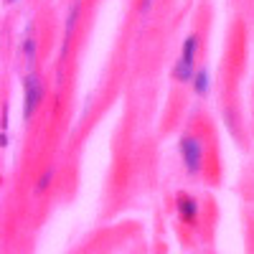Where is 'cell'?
<instances>
[{
  "mask_svg": "<svg viewBox=\"0 0 254 254\" xmlns=\"http://www.w3.org/2000/svg\"><path fill=\"white\" fill-rule=\"evenodd\" d=\"M193 51H196V38H188L186 41V49H183V56H181V64L176 69V76L178 79H188L190 76V69H193Z\"/></svg>",
  "mask_w": 254,
  "mask_h": 254,
  "instance_id": "obj_1",
  "label": "cell"
},
{
  "mask_svg": "<svg viewBox=\"0 0 254 254\" xmlns=\"http://www.w3.org/2000/svg\"><path fill=\"white\" fill-rule=\"evenodd\" d=\"M183 158H186V163H188V171H198V163H201V145H198V140H193V137H186L183 140Z\"/></svg>",
  "mask_w": 254,
  "mask_h": 254,
  "instance_id": "obj_2",
  "label": "cell"
},
{
  "mask_svg": "<svg viewBox=\"0 0 254 254\" xmlns=\"http://www.w3.org/2000/svg\"><path fill=\"white\" fill-rule=\"evenodd\" d=\"M38 102H41V81L36 76H28V81H26V117L33 115Z\"/></svg>",
  "mask_w": 254,
  "mask_h": 254,
  "instance_id": "obj_3",
  "label": "cell"
},
{
  "mask_svg": "<svg viewBox=\"0 0 254 254\" xmlns=\"http://www.w3.org/2000/svg\"><path fill=\"white\" fill-rule=\"evenodd\" d=\"M181 214H183L186 219H193V214H196V203L190 201V198H181Z\"/></svg>",
  "mask_w": 254,
  "mask_h": 254,
  "instance_id": "obj_4",
  "label": "cell"
},
{
  "mask_svg": "<svg viewBox=\"0 0 254 254\" xmlns=\"http://www.w3.org/2000/svg\"><path fill=\"white\" fill-rule=\"evenodd\" d=\"M198 92H206V74H198V84H196Z\"/></svg>",
  "mask_w": 254,
  "mask_h": 254,
  "instance_id": "obj_5",
  "label": "cell"
}]
</instances>
